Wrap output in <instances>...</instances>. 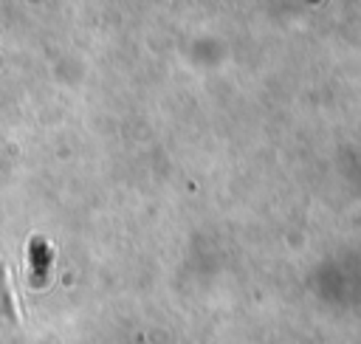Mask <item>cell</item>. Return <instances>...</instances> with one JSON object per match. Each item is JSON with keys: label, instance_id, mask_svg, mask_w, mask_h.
Masks as SVG:
<instances>
[{"label": "cell", "instance_id": "7a4b0ae2", "mask_svg": "<svg viewBox=\"0 0 361 344\" xmlns=\"http://www.w3.org/2000/svg\"><path fill=\"white\" fill-rule=\"evenodd\" d=\"M17 321V310H14V296L6 279V265L0 259V327L3 324H14Z\"/></svg>", "mask_w": 361, "mask_h": 344}, {"label": "cell", "instance_id": "6da1fadb", "mask_svg": "<svg viewBox=\"0 0 361 344\" xmlns=\"http://www.w3.org/2000/svg\"><path fill=\"white\" fill-rule=\"evenodd\" d=\"M51 248L42 237H31L28 242V282L31 288H42L45 279H48V271H51Z\"/></svg>", "mask_w": 361, "mask_h": 344}]
</instances>
